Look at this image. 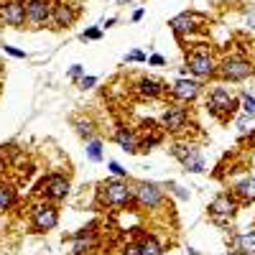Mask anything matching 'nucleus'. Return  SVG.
<instances>
[{
  "label": "nucleus",
  "mask_w": 255,
  "mask_h": 255,
  "mask_svg": "<svg viewBox=\"0 0 255 255\" xmlns=\"http://www.w3.org/2000/svg\"><path fill=\"white\" fill-rule=\"evenodd\" d=\"M248 143H253V145H255V130H253V133L248 135Z\"/></svg>",
  "instance_id": "obj_35"
},
{
  "label": "nucleus",
  "mask_w": 255,
  "mask_h": 255,
  "mask_svg": "<svg viewBox=\"0 0 255 255\" xmlns=\"http://www.w3.org/2000/svg\"><path fill=\"white\" fill-rule=\"evenodd\" d=\"M125 255H140V248H138V243L128 245V248H125Z\"/></svg>",
  "instance_id": "obj_31"
},
{
  "label": "nucleus",
  "mask_w": 255,
  "mask_h": 255,
  "mask_svg": "<svg viewBox=\"0 0 255 255\" xmlns=\"http://www.w3.org/2000/svg\"><path fill=\"white\" fill-rule=\"evenodd\" d=\"M186 67L194 77H212L215 74V59L207 49H194L186 56Z\"/></svg>",
  "instance_id": "obj_6"
},
{
  "label": "nucleus",
  "mask_w": 255,
  "mask_h": 255,
  "mask_svg": "<svg viewBox=\"0 0 255 255\" xmlns=\"http://www.w3.org/2000/svg\"><path fill=\"white\" fill-rule=\"evenodd\" d=\"M100 36H102L100 28H90V31H84V33H82V41H97Z\"/></svg>",
  "instance_id": "obj_26"
},
{
  "label": "nucleus",
  "mask_w": 255,
  "mask_h": 255,
  "mask_svg": "<svg viewBox=\"0 0 255 255\" xmlns=\"http://www.w3.org/2000/svg\"><path fill=\"white\" fill-rule=\"evenodd\" d=\"M138 248H140V255H163V248H161V243L153 235H145L138 243Z\"/></svg>",
  "instance_id": "obj_20"
},
{
  "label": "nucleus",
  "mask_w": 255,
  "mask_h": 255,
  "mask_svg": "<svg viewBox=\"0 0 255 255\" xmlns=\"http://www.w3.org/2000/svg\"><path fill=\"white\" fill-rule=\"evenodd\" d=\"M5 171V163H3V158H0V174H3Z\"/></svg>",
  "instance_id": "obj_36"
},
{
  "label": "nucleus",
  "mask_w": 255,
  "mask_h": 255,
  "mask_svg": "<svg viewBox=\"0 0 255 255\" xmlns=\"http://www.w3.org/2000/svg\"><path fill=\"white\" fill-rule=\"evenodd\" d=\"M95 82H97L95 77H84V79H82L79 84H82V87H84V90H90V87H92V84H95Z\"/></svg>",
  "instance_id": "obj_32"
},
{
  "label": "nucleus",
  "mask_w": 255,
  "mask_h": 255,
  "mask_svg": "<svg viewBox=\"0 0 255 255\" xmlns=\"http://www.w3.org/2000/svg\"><path fill=\"white\" fill-rule=\"evenodd\" d=\"M87 158L90 161H102V143L100 140H90L87 143Z\"/></svg>",
  "instance_id": "obj_23"
},
{
  "label": "nucleus",
  "mask_w": 255,
  "mask_h": 255,
  "mask_svg": "<svg viewBox=\"0 0 255 255\" xmlns=\"http://www.w3.org/2000/svg\"><path fill=\"white\" fill-rule=\"evenodd\" d=\"M38 194H44L51 202H59L69 194V179L61 174H49L46 179L38 181Z\"/></svg>",
  "instance_id": "obj_4"
},
{
  "label": "nucleus",
  "mask_w": 255,
  "mask_h": 255,
  "mask_svg": "<svg viewBox=\"0 0 255 255\" xmlns=\"http://www.w3.org/2000/svg\"><path fill=\"white\" fill-rule=\"evenodd\" d=\"M15 202V189L5 186V184H0V212L3 209H10Z\"/></svg>",
  "instance_id": "obj_22"
},
{
  "label": "nucleus",
  "mask_w": 255,
  "mask_h": 255,
  "mask_svg": "<svg viewBox=\"0 0 255 255\" xmlns=\"http://www.w3.org/2000/svg\"><path fill=\"white\" fill-rule=\"evenodd\" d=\"M59 225V212L56 207L51 204H38L33 209V227L36 232H46V230H54Z\"/></svg>",
  "instance_id": "obj_9"
},
{
  "label": "nucleus",
  "mask_w": 255,
  "mask_h": 255,
  "mask_svg": "<svg viewBox=\"0 0 255 255\" xmlns=\"http://www.w3.org/2000/svg\"><path fill=\"white\" fill-rule=\"evenodd\" d=\"M235 245H238L240 253L253 255V253H255V230H248V232H240V235H235Z\"/></svg>",
  "instance_id": "obj_18"
},
{
  "label": "nucleus",
  "mask_w": 255,
  "mask_h": 255,
  "mask_svg": "<svg viewBox=\"0 0 255 255\" xmlns=\"http://www.w3.org/2000/svg\"><path fill=\"white\" fill-rule=\"evenodd\" d=\"M79 74H82V67H79V64H77V67H72V72H69V77H74V79H77Z\"/></svg>",
  "instance_id": "obj_33"
},
{
  "label": "nucleus",
  "mask_w": 255,
  "mask_h": 255,
  "mask_svg": "<svg viewBox=\"0 0 255 255\" xmlns=\"http://www.w3.org/2000/svg\"><path fill=\"white\" fill-rule=\"evenodd\" d=\"M232 194H235L238 199H243V202H255V176L240 181V184L235 186V191H232Z\"/></svg>",
  "instance_id": "obj_19"
},
{
  "label": "nucleus",
  "mask_w": 255,
  "mask_h": 255,
  "mask_svg": "<svg viewBox=\"0 0 255 255\" xmlns=\"http://www.w3.org/2000/svg\"><path fill=\"white\" fill-rule=\"evenodd\" d=\"M125 61H145V54L143 51H130L125 56Z\"/></svg>",
  "instance_id": "obj_27"
},
{
  "label": "nucleus",
  "mask_w": 255,
  "mask_h": 255,
  "mask_svg": "<svg viewBox=\"0 0 255 255\" xmlns=\"http://www.w3.org/2000/svg\"><path fill=\"white\" fill-rule=\"evenodd\" d=\"M133 191H135V202L143 204V207H158L161 199H163L161 189L156 184H148V181H140Z\"/></svg>",
  "instance_id": "obj_12"
},
{
  "label": "nucleus",
  "mask_w": 255,
  "mask_h": 255,
  "mask_svg": "<svg viewBox=\"0 0 255 255\" xmlns=\"http://www.w3.org/2000/svg\"><path fill=\"white\" fill-rule=\"evenodd\" d=\"M248 23H250V26H253V31H255V10L248 15Z\"/></svg>",
  "instance_id": "obj_34"
},
{
  "label": "nucleus",
  "mask_w": 255,
  "mask_h": 255,
  "mask_svg": "<svg viewBox=\"0 0 255 255\" xmlns=\"http://www.w3.org/2000/svg\"><path fill=\"white\" fill-rule=\"evenodd\" d=\"M199 20H202V18H199L197 13H179L176 18L168 20V26H171L174 33L184 36V33H194L197 26H199Z\"/></svg>",
  "instance_id": "obj_13"
},
{
  "label": "nucleus",
  "mask_w": 255,
  "mask_h": 255,
  "mask_svg": "<svg viewBox=\"0 0 255 255\" xmlns=\"http://www.w3.org/2000/svg\"><path fill=\"white\" fill-rule=\"evenodd\" d=\"M77 128H79V135H82V138H92V133H95V128H92L90 120H79Z\"/></svg>",
  "instance_id": "obj_25"
},
{
  "label": "nucleus",
  "mask_w": 255,
  "mask_h": 255,
  "mask_svg": "<svg viewBox=\"0 0 255 255\" xmlns=\"http://www.w3.org/2000/svg\"><path fill=\"white\" fill-rule=\"evenodd\" d=\"M171 153L184 163L186 171H191V174H202L204 171V158L199 153V148H194V145H174Z\"/></svg>",
  "instance_id": "obj_7"
},
{
  "label": "nucleus",
  "mask_w": 255,
  "mask_h": 255,
  "mask_svg": "<svg viewBox=\"0 0 255 255\" xmlns=\"http://www.w3.org/2000/svg\"><path fill=\"white\" fill-rule=\"evenodd\" d=\"M243 110H245V115H248V118H255V97L243 95Z\"/></svg>",
  "instance_id": "obj_24"
},
{
  "label": "nucleus",
  "mask_w": 255,
  "mask_h": 255,
  "mask_svg": "<svg viewBox=\"0 0 255 255\" xmlns=\"http://www.w3.org/2000/svg\"><path fill=\"white\" fill-rule=\"evenodd\" d=\"M148 64H153V67H161V64H166V59H163V56H158V54H153L151 59H148Z\"/></svg>",
  "instance_id": "obj_30"
},
{
  "label": "nucleus",
  "mask_w": 255,
  "mask_h": 255,
  "mask_svg": "<svg viewBox=\"0 0 255 255\" xmlns=\"http://www.w3.org/2000/svg\"><path fill=\"white\" fill-rule=\"evenodd\" d=\"M240 108V100H235L227 90H222V87H217V90H212V95H209V100H207V110L215 115L217 120H227V118H232L235 115V110Z\"/></svg>",
  "instance_id": "obj_1"
},
{
  "label": "nucleus",
  "mask_w": 255,
  "mask_h": 255,
  "mask_svg": "<svg viewBox=\"0 0 255 255\" xmlns=\"http://www.w3.org/2000/svg\"><path fill=\"white\" fill-rule=\"evenodd\" d=\"M115 140H118V145L123 148L125 153H135L138 148H140V143H138L135 133H133V130H128V128H120V130L115 133Z\"/></svg>",
  "instance_id": "obj_16"
},
{
  "label": "nucleus",
  "mask_w": 255,
  "mask_h": 255,
  "mask_svg": "<svg viewBox=\"0 0 255 255\" xmlns=\"http://www.w3.org/2000/svg\"><path fill=\"white\" fill-rule=\"evenodd\" d=\"M0 20H3L5 26L23 28V23H26V3H20V0H5V3H0Z\"/></svg>",
  "instance_id": "obj_8"
},
{
  "label": "nucleus",
  "mask_w": 255,
  "mask_h": 255,
  "mask_svg": "<svg viewBox=\"0 0 255 255\" xmlns=\"http://www.w3.org/2000/svg\"><path fill=\"white\" fill-rule=\"evenodd\" d=\"M49 18H51V10L46 0H28L26 3V20L33 23V28H44Z\"/></svg>",
  "instance_id": "obj_11"
},
{
  "label": "nucleus",
  "mask_w": 255,
  "mask_h": 255,
  "mask_svg": "<svg viewBox=\"0 0 255 255\" xmlns=\"http://www.w3.org/2000/svg\"><path fill=\"white\" fill-rule=\"evenodd\" d=\"M74 15H77V10H74L72 5H67V3L56 5V8H54V13H51L54 23H56L59 28H64V26H72V23H74Z\"/></svg>",
  "instance_id": "obj_17"
},
{
  "label": "nucleus",
  "mask_w": 255,
  "mask_h": 255,
  "mask_svg": "<svg viewBox=\"0 0 255 255\" xmlns=\"http://www.w3.org/2000/svg\"><path fill=\"white\" fill-rule=\"evenodd\" d=\"M100 199L110 207H128L135 199V191L123 181H105L100 189Z\"/></svg>",
  "instance_id": "obj_2"
},
{
  "label": "nucleus",
  "mask_w": 255,
  "mask_h": 255,
  "mask_svg": "<svg viewBox=\"0 0 255 255\" xmlns=\"http://www.w3.org/2000/svg\"><path fill=\"white\" fill-rule=\"evenodd\" d=\"M138 95L140 97H148V100H156V97H161L163 95V84L158 82V79H151V77H143V79H138Z\"/></svg>",
  "instance_id": "obj_15"
},
{
  "label": "nucleus",
  "mask_w": 255,
  "mask_h": 255,
  "mask_svg": "<svg viewBox=\"0 0 255 255\" xmlns=\"http://www.w3.org/2000/svg\"><path fill=\"white\" fill-rule=\"evenodd\" d=\"M235 209H238V197L230 194V191H222V194H217L215 202L209 204V217L217 225H227L232 220V215H235Z\"/></svg>",
  "instance_id": "obj_3"
},
{
  "label": "nucleus",
  "mask_w": 255,
  "mask_h": 255,
  "mask_svg": "<svg viewBox=\"0 0 255 255\" xmlns=\"http://www.w3.org/2000/svg\"><path fill=\"white\" fill-rule=\"evenodd\" d=\"M253 74V67H250V61L243 59V56H230L222 61V67H220V77L222 79H230V82H243Z\"/></svg>",
  "instance_id": "obj_5"
},
{
  "label": "nucleus",
  "mask_w": 255,
  "mask_h": 255,
  "mask_svg": "<svg viewBox=\"0 0 255 255\" xmlns=\"http://www.w3.org/2000/svg\"><path fill=\"white\" fill-rule=\"evenodd\" d=\"M5 54H10V56H15V59H26V51H18V49H13V46H5Z\"/></svg>",
  "instance_id": "obj_29"
},
{
  "label": "nucleus",
  "mask_w": 255,
  "mask_h": 255,
  "mask_svg": "<svg viewBox=\"0 0 255 255\" xmlns=\"http://www.w3.org/2000/svg\"><path fill=\"white\" fill-rule=\"evenodd\" d=\"M189 123V113L181 105H168V110L163 113V128L168 133H181Z\"/></svg>",
  "instance_id": "obj_10"
},
{
  "label": "nucleus",
  "mask_w": 255,
  "mask_h": 255,
  "mask_svg": "<svg viewBox=\"0 0 255 255\" xmlns=\"http://www.w3.org/2000/svg\"><path fill=\"white\" fill-rule=\"evenodd\" d=\"M74 255H87L95 248V235H84V238H74Z\"/></svg>",
  "instance_id": "obj_21"
},
{
  "label": "nucleus",
  "mask_w": 255,
  "mask_h": 255,
  "mask_svg": "<svg viewBox=\"0 0 255 255\" xmlns=\"http://www.w3.org/2000/svg\"><path fill=\"white\" fill-rule=\"evenodd\" d=\"M199 82H194V79H179L176 84H174V97H179L181 102H191V100H197L199 97Z\"/></svg>",
  "instance_id": "obj_14"
},
{
  "label": "nucleus",
  "mask_w": 255,
  "mask_h": 255,
  "mask_svg": "<svg viewBox=\"0 0 255 255\" xmlns=\"http://www.w3.org/2000/svg\"><path fill=\"white\" fill-rule=\"evenodd\" d=\"M110 171H113L115 176H125V168H123L118 161H110Z\"/></svg>",
  "instance_id": "obj_28"
}]
</instances>
